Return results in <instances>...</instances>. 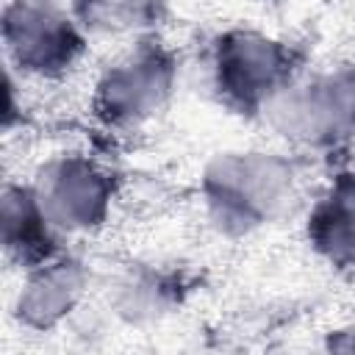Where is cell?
Segmentation results:
<instances>
[{
  "mask_svg": "<svg viewBox=\"0 0 355 355\" xmlns=\"http://www.w3.org/2000/svg\"><path fill=\"white\" fill-rule=\"evenodd\" d=\"M8 39L14 42L19 58L33 64L61 58L67 44V33L36 8H19L8 17Z\"/></svg>",
  "mask_w": 355,
  "mask_h": 355,
  "instance_id": "obj_1",
  "label": "cell"
},
{
  "mask_svg": "<svg viewBox=\"0 0 355 355\" xmlns=\"http://www.w3.org/2000/svg\"><path fill=\"white\" fill-rule=\"evenodd\" d=\"M225 67H227V80L239 92H255L275 75L277 50L258 39H239L236 44L227 47Z\"/></svg>",
  "mask_w": 355,
  "mask_h": 355,
  "instance_id": "obj_2",
  "label": "cell"
},
{
  "mask_svg": "<svg viewBox=\"0 0 355 355\" xmlns=\"http://www.w3.org/2000/svg\"><path fill=\"white\" fill-rule=\"evenodd\" d=\"M103 200V186L94 175H89L80 166H72L64 172L53 191V214L69 222H89Z\"/></svg>",
  "mask_w": 355,
  "mask_h": 355,
  "instance_id": "obj_3",
  "label": "cell"
},
{
  "mask_svg": "<svg viewBox=\"0 0 355 355\" xmlns=\"http://www.w3.org/2000/svg\"><path fill=\"white\" fill-rule=\"evenodd\" d=\"M72 294H75V275L67 269L50 272L28 288L22 300V311L33 322H50L69 305Z\"/></svg>",
  "mask_w": 355,
  "mask_h": 355,
  "instance_id": "obj_4",
  "label": "cell"
},
{
  "mask_svg": "<svg viewBox=\"0 0 355 355\" xmlns=\"http://www.w3.org/2000/svg\"><path fill=\"white\" fill-rule=\"evenodd\" d=\"M158 92V78L147 69H133V72H119L105 89L108 105L116 111H136L147 105Z\"/></svg>",
  "mask_w": 355,
  "mask_h": 355,
  "instance_id": "obj_5",
  "label": "cell"
},
{
  "mask_svg": "<svg viewBox=\"0 0 355 355\" xmlns=\"http://www.w3.org/2000/svg\"><path fill=\"white\" fill-rule=\"evenodd\" d=\"M141 8V0H92L89 17L103 25H128L136 19Z\"/></svg>",
  "mask_w": 355,
  "mask_h": 355,
  "instance_id": "obj_6",
  "label": "cell"
}]
</instances>
